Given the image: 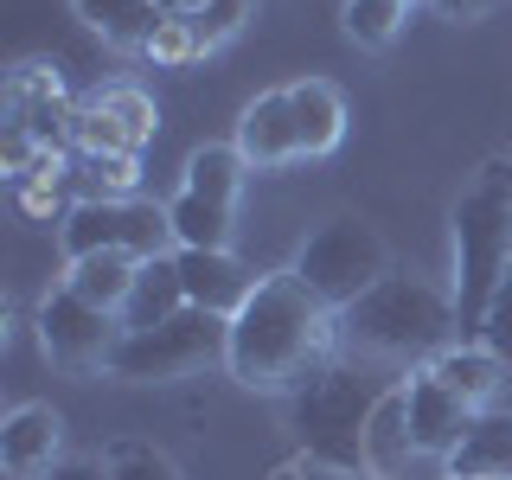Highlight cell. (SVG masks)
I'll return each mask as SVG.
<instances>
[{
	"label": "cell",
	"mask_w": 512,
	"mask_h": 480,
	"mask_svg": "<svg viewBox=\"0 0 512 480\" xmlns=\"http://www.w3.org/2000/svg\"><path fill=\"white\" fill-rule=\"evenodd\" d=\"M340 346V314L320 308L301 276H263L244 314L231 320V378L244 391H301L327 372Z\"/></svg>",
	"instance_id": "obj_1"
},
{
	"label": "cell",
	"mask_w": 512,
	"mask_h": 480,
	"mask_svg": "<svg viewBox=\"0 0 512 480\" xmlns=\"http://www.w3.org/2000/svg\"><path fill=\"white\" fill-rule=\"evenodd\" d=\"M461 333V314L423 276H384L352 308H340V346L352 359H442Z\"/></svg>",
	"instance_id": "obj_2"
},
{
	"label": "cell",
	"mask_w": 512,
	"mask_h": 480,
	"mask_svg": "<svg viewBox=\"0 0 512 480\" xmlns=\"http://www.w3.org/2000/svg\"><path fill=\"white\" fill-rule=\"evenodd\" d=\"M512 269V160H493L455 205V314L480 327Z\"/></svg>",
	"instance_id": "obj_3"
},
{
	"label": "cell",
	"mask_w": 512,
	"mask_h": 480,
	"mask_svg": "<svg viewBox=\"0 0 512 480\" xmlns=\"http://www.w3.org/2000/svg\"><path fill=\"white\" fill-rule=\"evenodd\" d=\"M205 365H231V320L186 308L173 320H160L148 333H122L109 372L128 384H167V378H192Z\"/></svg>",
	"instance_id": "obj_4"
},
{
	"label": "cell",
	"mask_w": 512,
	"mask_h": 480,
	"mask_svg": "<svg viewBox=\"0 0 512 480\" xmlns=\"http://www.w3.org/2000/svg\"><path fill=\"white\" fill-rule=\"evenodd\" d=\"M295 276H301V288H308L320 308L340 314V308H352V301L365 295V288H378L384 276H391V250H384V237L365 218H333V224H320L308 244H301Z\"/></svg>",
	"instance_id": "obj_5"
},
{
	"label": "cell",
	"mask_w": 512,
	"mask_h": 480,
	"mask_svg": "<svg viewBox=\"0 0 512 480\" xmlns=\"http://www.w3.org/2000/svg\"><path fill=\"white\" fill-rule=\"evenodd\" d=\"M378 397L359 391L352 365H327L295 391V436L308 442V455L333 461V468H365V423H372Z\"/></svg>",
	"instance_id": "obj_6"
},
{
	"label": "cell",
	"mask_w": 512,
	"mask_h": 480,
	"mask_svg": "<svg viewBox=\"0 0 512 480\" xmlns=\"http://www.w3.org/2000/svg\"><path fill=\"white\" fill-rule=\"evenodd\" d=\"M250 160L237 148H199L186 160V186L167 205L180 250H231V224H237V186H244Z\"/></svg>",
	"instance_id": "obj_7"
},
{
	"label": "cell",
	"mask_w": 512,
	"mask_h": 480,
	"mask_svg": "<svg viewBox=\"0 0 512 480\" xmlns=\"http://www.w3.org/2000/svg\"><path fill=\"white\" fill-rule=\"evenodd\" d=\"M96 250H122L135 263H154V256H173L180 237H173V218L160 205L141 199H77V212L64 218V256H96Z\"/></svg>",
	"instance_id": "obj_8"
},
{
	"label": "cell",
	"mask_w": 512,
	"mask_h": 480,
	"mask_svg": "<svg viewBox=\"0 0 512 480\" xmlns=\"http://www.w3.org/2000/svg\"><path fill=\"white\" fill-rule=\"evenodd\" d=\"M39 340L52 352L58 365H71V372H90V365H109L122 346V314L96 308L84 301L77 288H58V295H45L39 308Z\"/></svg>",
	"instance_id": "obj_9"
},
{
	"label": "cell",
	"mask_w": 512,
	"mask_h": 480,
	"mask_svg": "<svg viewBox=\"0 0 512 480\" xmlns=\"http://www.w3.org/2000/svg\"><path fill=\"white\" fill-rule=\"evenodd\" d=\"M365 468L372 480H448V461L423 455L410 436V404L404 391H384L372 423H365Z\"/></svg>",
	"instance_id": "obj_10"
},
{
	"label": "cell",
	"mask_w": 512,
	"mask_h": 480,
	"mask_svg": "<svg viewBox=\"0 0 512 480\" xmlns=\"http://www.w3.org/2000/svg\"><path fill=\"white\" fill-rule=\"evenodd\" d=\"M173 263H180L186 301H192V308H205V314L237 320V314H244V301L256 295V276L237 263L231 250H180Z\"/></svg>",
	"instance_id": "obj_11"
},
{
	"label": "cell",
	"mask_w": 512,
	"mask_h": 480,
	"mask_svg": "<svg viewBox=\"0 0 512 480\" xmlns=\"http://www.w3.org/2000/svg\"><path fill=\"white\" fill-rule=\"evenodd\" d=\"M404 404H410V436H416V448H423V455H436V461L455 455L461 436H468V423H474V410L461 404L442 378H429V372H416L404 384Z\"/></svg>",
	"instance_id": "obj_12"
},
{
	"label": "cell",
	"mask_w": 512,
	"mask_h": 480,
	"mask_svg": "<svg viewBox=\"0 0 512 480\" xmlns=\"http://www.w3.org/2000/svg\"><path fill=\"white\" fill-rule=\"evenodd\" d=\"M429 378H442L448 391H455L461 404L480 416V410H506L512 365L500 359V352H487V346H448L442 359H429Z\"/></svg>",
	"instance_id": "obj_13"
},
{
	"label": "cell",
	"mask_w": 512,
	"mask_h": 480,
	"mask_svg": "<svg viewBox=\"0 0 512 480\" xmlns=\"http://www.w3.org/2000/svg\"><path fill=\"white\" fill-rule=\"evenodd\" d=\"M237 154H244L250 167H288V160H301L288 90H269L244 109V122H237Z\"/></svg>",
	"instance_id": "obj_14"
},
{
	"label": "cell",
	"mask_w": 512,
	"mask_h": 480,
	"mask_svg": "<svg viewBox=\"0 0 512 480\" xmlns=\"http://www.w3.org/2000/svg\"><path fill=\"white\" fill-rule=\"evenodd\" d=\"M58 442H64L58 410L20 404L7 416V429H0V461H7L13 474H52L58 468Z\"/></svg>",
	"instance_id": "obj_15"
},
{
	"label": "cell",
	"mask_w": 512,
	"mask_h": 480,
	"mask_svg": "<svg viewBox=\"0 0 512 480\" xmlns=\"http://www.w3.org/2000/svg\"><path fill=\"white\" fill-rule=\"evenodd\" d=\"M173 256H180V250H173ZM173 256L141 263L135 295H128V308H122V333H148V327H160V320H173V314L192 308V301H186V282H180V263H173Z\"/></svg>",
	"instance_id": "obj_16"
},
{
	"label": "cell",
	"mask_w": 512,
	"mask_h": 480,
	"mask_svg": "<svg viewBox=\"0 0 512 480\" xmlns=\"http://www.w3.org/2000/svg\"><path fill=\"white\" fill-rule=\"evenodd\" d=\"M487 474H512V410H480L461 448L448 455V480H487Z\"/></svg>",
	"instance_id": "obj_17"
},
{
	"label": "cell",
	"mask_w": 512,
	"mask_h": 480,
	"mask_svg": "<svg viewBox=\"0 0 512 480\" xmlns=\"http://www.w3.org/2000/svg\"><path fill=\"white\" fill-rule=\"evenodd\" d=\"M288 103H295V141L301 154H333L346 135V103L333 84H320V77H308V84H288Z\"/></svg>",
	"instance_id": "obj_18"
},
{
	"label": "cell",
	"mask_w": 512,
	"mask_h": 480,
	"mask_svg": "<svg viewBox=\"0 0 512 480\" xmlns=\"http://www.w3.org/2000/svg\"><path fill=\"white\" fill-rule=\"evenodd\" d=\"M135 276H141L135 256H122V250H96V256H77V263H71L64 288H77V295L96 301V308L122 314V308H128V295H135Z\"/></svg>",
	"instance_id": "obj_19"
},
{
	"label": "cell",
	"mask_w": 512,
	"mask_h": 480,
	"mask_svg": "<svg viewBox=\"0 0 512 480\" xmlns=\"http://www.w3.org/2000/svg\"><path fill=\"white\" fill-rule=\"evenodd\" d=\"M71 7L84 13V26H96L109 45H141V52H148V39L160 32V20H167L160 0H71Z\"/></svg>",
	"instance_id": "obj_20"
},
{
	"label": "cell",
	"mask_w": 512,
	"mask_h": 480,
	"mask_svg": "<svg viewBox=\"0 0 512 480\" xmlns=\"http://www.w3.org/2000/svg\"><path fill=\"white\" fill-rule=\"evenodd\" d=\"M71 141H77L84 154H135V148H141V141L122 128V116L103 103V96H96L90 109H77V116H71Z\"/></svg>",
	"instance_id": "obj_21"
},
{
	"label": "cell",
	"mask_w": 512,
	"mask_h": 480,
	"mask_svg": "<svg viewBox=\"0 0 512 480\" xmlns=\"http://www.w3.org/2000/svg\"><path fill=\"white\" fill-rule=\"evenodd\" d=\"M77 173H84V199H128V186H135V154H84L77 160Z\"/></svg>",
	"instance_id": "obj_22"
},
{
	"label": "cell",
	"mask_w": 512,
	"mask_h": 480,
	"mask_svg": "<svg viewBox=\"0 0 512 480\" xmlns=\"http://www.w3.org/2000/svg\"><path fill=\"white\" fill-rule=\"evenodd\" d=\"M250 13H256V0H205L199 13H186V20H192V32H199V52H212V45L244 32Z\"/></svg>",
	"instance_id": "obj_23"
},
{
	"label": "cell",
	"mask_w": 512,
	"mask_h": 480,
	"mask_svg": "<svg viewBox=\"0 0 512 480\" xmlns=\"http://www.w3.org/2000/svg\"><path fill=\"white\" fill-rule=\"evenodd\" d=\"M397 20H404L397 0H346V32L359 45H391L397 39Z\"/></svg>",
	"instance_id": "obj_24"
},
{
	"label": "cell",
	"mask_w": 512,
	"mask_h": 480,
	"mask_svg": "<svg viewBox=\"0 0 512 480\" xmlns=\"http://www.w3.org/2000/svg\"><path fill=\"white\" fill-rule=\"evenodd\" d=\"M103 461H109L116 480H180V468H173L160 448H148V442H116Z\"/></svg>",
	"instance_id": "obj_25"
},
{
	"label": "cell",
	"mask_w": 512,
	"mask_h": 480,
	"mask_svg": "<svg viewBox=\"0 0 512 480\" xmlns=\"http://www.w3.org/2000/svg\"><path fill=\"white\" fill-rule=\"evenodd\" d=\"M148 58L154 64H192L199 58V32H192L186 13H167V20H160V32L148 39Z\"/></svg>",
	"instance_id": "obj_26"
},
{
	"label": "cell",
	"mask_w": 512,
	"mask_h": 480,
	"mask_svg": "<svg viewBox=\"0 0 512 480\" xmlns=\"http://www.w3.org/2000/svg\"><path fill=\"white\" fill-rule=\"evenodd\" d=\"M480 333H487V352H500V359L512 365V269H506L500 295H493V308H487V320H480Z\"/></svg>",
	"instance_id": "obj_27"
},
{
	"label": "cell",
	"mask_w": 512,
	"mask_h": 480,
	"mask_svg": "<svg viewBox=\"0 0 512 480\" xmlns=\"http://www.w3.org/2000/svg\"><path fill=\"white\" fill-rule=\"evenodd\" d=\"M103 103L122 116V128H128L135 141H148V135H154V103H148L141 90H103Z\"/></svg>",
	"instance_id": "obj_28"
},
{
	"label": "cell",
	"mask_w": 512,
	"mask_h": 480,
	"mask_svg": "<svg viewBox=\"0 0 512 480\" xmlns=\"http://www.w3.org/2000/svg\"><path fill=\"white\" fill-rule=\"evenodd\" d=\"M45 480H116L109 474V461H96V455H77V461H58Z\"/></svg>",
	"instance_id": "obj_29"
},
{
	"label": "cell",
	"mask_w": 512,
	"mask_h": 480,
	"mask_svg": "<svg viewBox=\"0 0 512 480\" xmlns=\"http://www.w3.org/2000/svg\"><path fill=\"white\" fill-rule=\"evenodd\" d=\"M436 13H448V20H468V13H480V7H493V0H429Z\"/></svg>",
	"instance_id": "obj_30"
},
{
	"label": "cell",
	"mask_w": 512,
	"mask_h": 480,
	"mask_svg": "<svg viewBox=\"0 0 512 480\" xmlns=\"http://www.w3.org/2000/svg\"><path fill=\"white\" fill-rule=\"evenodd\" d=\"M160 7H167V13H199L205 0H160Z\"/></svg>",
	"instance_id": "obj_31"
},
{
	"label": "cell",
	"mask_w": 512,
	"mask_h": 480,
	"mask_svg": "<svg viewBox=\"0 0 512 480\" xmlns=\"http://www.w3.org/2000/svg\"><path fill=\"white\" fill-rule=\"evenodd\" d=\"M487 480H512V474H487Z\"/></svg>",
	"instance_id": "obj_32"
},
{
	"label": "cell",
	"mask_w": 512,
	"mask_h": 480,
	"mask_svg": "<svg viewBox=\"0 0 512 480\" xmlns=\"http://www.w3.org/2000/svg\"><path fill=\"white\" fill-rule=\"evenodd\" d=\"M397 7H410V0H397Z\"/></svg>",
	"instance_id": "obj_33"
}]
</instances>
